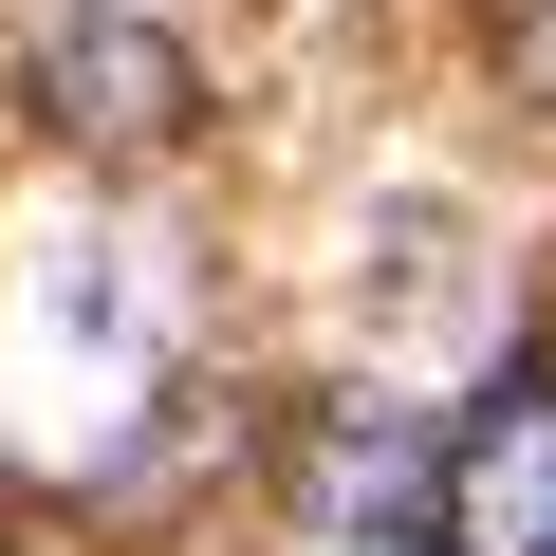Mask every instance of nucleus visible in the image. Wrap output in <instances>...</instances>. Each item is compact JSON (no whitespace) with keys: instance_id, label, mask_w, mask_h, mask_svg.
<instances>
[{"instance_id":"1","label":"nucleus","mask_w":556,"mask_h":556,"mask_svg":"<svg viewBox=\"0 0 556 556\" xmlns=\"http://www.w3.org/2000/svg\"><path fill=\"white\" fill-rule=\"evenodd\" d=\"M38 130L93 149V167H167L204 130V75H186V38L149 20V0H75V20L38 38Z\"/></svg>"},{"instance_id":"2","label":"nucleus","mask_w":556,"mask_h":556,"mask_svg":"<svg viewBox=\"0 0 556 556\" xmlns=\"http://www.w3.org/2000/svg\"><path fill=\"white\" fill-rule=\"evenodd\" d=\"M427 519H445V556H556V371H501L427 445Z\"/></svg>"},{"instance_id":"3","label":"nucleus","mask_w":556,"mask_h":556,"mask_svg":"<svg viewBox=\"0 0 556 556\" xmlns=\"http://www.w3.org/2000/svg\"><path fill=\"white\" fill-rule=\"evenodd\" d=\"M408 501H427V427L408 408H316V445H298V538H408Z\"/></svg>"},{"instance_id":"4","label":"nucleus","mask_w":556,"mask_h":556,"mask_svg":"<svg viewBox=\"0 0 556 556\" xmlns=\"http://www.w3.org/2000/svg\"><path fill=\"white\" fill-rule=\"evenodd\" d=\"M501 75H519V93L556 112V0H519V38H501Z\"/></svg>"},{"instance_id":"5","label":"nucleus","mask_w":556,"mask_h":556,"mask_svg":"<svg viewBox=\"0 0 556 556\" xmlns=\"http://www.w3.org/2000/svg\"><path fill=\"white\" fill-rule=\"evenodd\" d=\"M298 556H408V538H298Z\"/></svg>"}]
</instances>
